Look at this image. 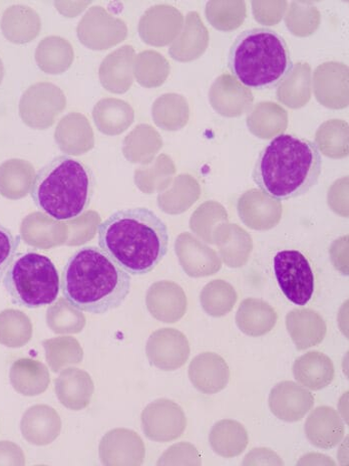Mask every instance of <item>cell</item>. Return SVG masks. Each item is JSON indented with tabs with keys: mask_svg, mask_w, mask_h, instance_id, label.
<instances>
[{
	"mask_svg": "<svg viewBox=\"0 0 349 466\" xmlns=\"http://www.w3.org/2000/svg\"><path fill=\"white\" fill-rule=\"evenodd\" d=\"M98 237L100 248L131 276L150 274L168 254L166 223L145 208L113 213Z\"/></svg>",
	"mask_w": 349,
	"mask_h": 466,
	"instance_id": "obj_1",
	"label": "cell"
},
{
	"mask_svg": "<svg viewBox=\"0 0 349 466\" xmlns=\"http://www.w3.org/2000/svg\"><path fill=\"white\" fill-rule=\"evenodd\" d=\"M322 171L323 157L316 143L281 134L259 153L252 178L268 198L286 201L312 190Z\"/></svg>",
	"mask_w": 349,
	"mask_h": 466,
	"instance_id": "obj_2",
	"label": "cell"
},
{
	"mask_svg": "<svg viewBox=\"0 0 349 466\" xmlns=\"http://www.w3.org/2000/svg\"><path fill=\"white\" fill-rule=\"evenodd\" d=\"M131 275L100 248L77 249L64 268L62 291L67 304L87 314L104 315L128 298Z\"/></svg>",
	"mask_w": 349,
	"mask_h": 466,
	"instance_id": "obj_3",
	"label": "cell"
},
{
	"mask_svg": "<svg viewBox=\"0 0 349 466\" xmlns=\"http://www.w3.org/2000/svg\"><path fill=\"white\" fill-rule=\"evenodd\" d=\"M228 69L249 89H275L294 72V64L284 37L267 27L247 29L230 47Z\"/></svg>",
	"mask_w": 349,
	"mask_h": 466,
	"instance_id": "obj_4",
	"label": "cell"
},
{
	"mask_svg": "<svg viewBox=\"0 0 349 466\" xmlns=\"http://www.w3.org/2000/svg\"><path fill=\"white\" fill-rule=\"evenodd\" d=\"M90 167L66 155L38 170L32 183L35 207L56 221H72L89 208L95 191Z\"/></svg>",
	"mask_w": 349,
	"mask_h": 466,
	"instance_id": "obj_5",
	"label": "cell"
},
{
	"mask_svg": "<svg viewBox=\"0 0 349 466\" xmlns=\"http://www.w3.org/2000/svg\"><path fill=\"white\" fill-rule=\"evenodd\" d=\"M4 286L14 304L38 309L55 302L61 278L50 258L27 251L16 255L4 277Z\"/></svg>",
	"mask_w": 349,
	"mask_h": 466,
	"instance_id": "obj_6",
	"label": "cell"
},
{
	"mask_svg": "<svg viewBox=\"0 0 349 466\" xmlns=\"http://www.w3.org/2000/svg\"><path fill=\"white\" fill-rule=\"evenodd\" d=\"M274 268L278 286L289 302L299 307L307 305L314 293L315 279L305 256L295 249L279 251Z\"/></svg>",
	"mask_w": 349,
	"mask_h": 466,
	"instance_id": "obj_7",
	"label": "cell"
},
{
	"mask_svg": "<svg viewBox=\"0 0 349 466\" xmlns=\"http://www.w3.org/2000/svg\"><path fill=\"white\" fill-rule=\"evenodd\" d=\"M314 396L305 387L293 381L277 384L269 395V407L277 419L286 422L303 420L313 410Z\"/></svg>",
	"mask_w": 349,
	"mask_h": 466,
	"instance_id": "obj_8",
	"label": "cell"
},
{
	"mask_svg": "<svg viewBox=\"0 0 349 466\" xmlns=\"http://www.w3.org/2000/svg\"><path fill=\"white\" fill-rule=\"evenodd\" d=\"M145 433L155 441H172L179 437L186 427V419L181 408L170 401L150 405L144 413Z\"/></svg>",
	"mask_w": 349,
	"mask_h": 466,
	"instance_id": "obj_9",
	"label": "cell"
},
{
	"mask_svg": "<svg viewBox=\"0 0 349 466\" xmlns=\"http://www.w3.org/2000/svg\"><path fill=\"white\" fill-rule=\"evenodd\" d=\"M191 382L196 390L206 395L224 390L230 380V369L221 356L203 353L192 361L189 367Z\"/></svg>",
	"mask_w": 349,
	"mask_h": 466,
	"instance_id": "obj_10",
	"label": "cell"
},
{
	"mask_svg": "<svg viewBox=\"0 0 349 466\" xmlns=\"http://www.w3.org/2000/svg\"><path fill=\"white\" fill-rule=\"evenodd\" d=\"M307 440L317 449L332 450L344 439V424L338 412L329 406H319L305 422Z\"/></svg>",
	"mask_w": 349,
	"mask_h": 466,
	"instance_id": "obj_11",
	"label": "cell"
},
{
	"mask_svg": "<svg viewBox=\"0 0 349 466\" xmlns=\"http://www.w3.org/2000/svg\"><path fill=\"white\" fill-rule=\"evenodd\" d=\"M293 371L300 385L314 391L324 390L334 379L333 361L317 351L299 357L294 364Z\"/></svg>",
	"mask_w": 349,
	"mask_h": 466,
	"instance_id": "obj_12",
	"label": "cell"
},
{
	"mask_svg": "<svg viewBox=\"0 0 349 466\" xmlns=\"http://www.w3.org/2000/svg\"><path fill=\"white\" fill-rule=\"evenodd\" d=\"M211 448L222 458L232 459L244 453L249 442L245 427L235 420L217 422L209 435Z\"/></svg>",
	"mask_w": 349,
	"mask_h": 466,
	"instance_id": "obj_13",
	"label": "cell"
},
{
	"mask_svg": "<svg viewBox=\"0 0 349 466\" xmlns=\"http://www.w3.org/2000/svg\"><path fill=\"white\" fill-rule=\"evenodd\" d=\"M288 331L298 350H305L323 342L325 324L310 309L294 310L287 316Z\"/></svg>",
	"mask_w": 349,
	"mask_h": 466,
	"instance_id": "obj_14",
	"label": "cell"
},
{
	"mask_svg": "<svg viewBox=\"0 0 349 466\" xmlns=\"http://www.w3.org/2000/svg\"><path fill=\"white\" fill-rule=\"evenodd\" d=\"M275 310L259 299H246L239 308L236 320L242 332L258 337L264 335L276 323Z\"/></svg>",
	"mask_w": 349,
	"mask_h": 466,
	"instance_id": "obj_15",
	"label": "cell"
},
{
	"mask_svg": "<svg viewBox=\"0 0 349 466\" xmlns=\"http://www.w3.org/2000/svg\"><path fill=\"white\" fill-rule=\"evenodd\" d=\"M235 302L234 289L222 280L212 281L202 293L203 308L212 316L226 315L234 307Z\"/></svg>",
	"mask_w": 349,
	"mask_h": 466,
	"instance_id": "obj_16",
	"label": "cell"
},
{
	"mask_svg": "<svg viewBox=\"0 0 349 466\" xmlns=\"http://www.w3.org/2000/svg\"><path fill=\"white\" fill-rule=\"evenodd\" d=\"M21 245V237L14 233L0 222V280H2Z\"/></svg>",
	"mask_w": 349,
	"mask_h": 466,
	"instance_id": "obj_17",
	"label": "cell"
},
{
	"mask_svg": "<svg viewBox=\"0 0 349 466\" xmlns=\"http://www.w3.org/2000/svg\"><path fill=\"white\" fill-rule=\"evenodd\" d=\"M21 460V451L15 445L9 442L0 443V464L19 463Z\"/></svg>",
	"mask_w": 349,
	"mask_h": 466,
	"instance_id": "obj_18",
	"label": "cell"
},
{
	"mask_svg": "<svg viewBox=\"0 0 349 466\" xmlns=\"http://www.w3.org/2000/svg\"><path fill=\"white\" fill-rule=\"evenodd\" d=\"M4 77V65L2 60H0V83H2Z\"/></svg>",
	"mask_w": 349,
	"mask_h": 466,
	"instance_id": "obj_19",
	"label": "cell"
}]
</instances>
